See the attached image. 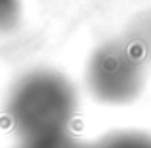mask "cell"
<instances>
[{"label":"cell","instance_id":"5","mask_svg":"<svg viewBox=\"0 0 151 148\" xmlns=\"http://www.w3.org/2000/svg\"><path fill=\"white\" fill-rule=\"evenodd\" d=\"M15 148H84V144H81L73 137V133H65V135H58V137L19 141Z\"/></svg>","mask_w":151,"mask_h":148},{"label":"cell","instance_id":"4","mask_svg":"<svg viewBox=\"0 0 151 148\" xmlns=\"http://www.w3.org/2000/svg\"><path fill=\"white\" fill-rule=\"evenodd\" d=\"M84 148H151V135L142 131H115Z\"/></svg>","mask_w":151,"mask_h":148},{"label":"cell","instance_id":"6","mask_svg":"<svg viewBox=\"0 0 151 148\" xmlns=\"http://www.w3.org/2000/svg\"><path fill=\"white\" fill-rule=\"evenodd\" d=\"M21 0H0V33H10L19 25Z\"/></svg>","mask_w":151,"mask_h":148},{"label":"cell","instance_id":"2","mask_svg":"<svg viewBox=\"0 0 151 148\" xmlns=\"http://www.w3.org/2000/svg\"><path fill=\"white\" fill-rule=\"evenodd\" d=\"M145 62L124 37L105 41L86 63V87L92 96L107 106H124L142 94L145 85Z\"/></svg>","mask_w":151,"mask_h":148},{"label":"cell","instance_id":"3","mask_svg":"<svg viewBox=\"0 0 151 148\" xmlns=\"http://www.w3.org/2000/svg\"><path fill=\"white\" fill-rule=\"evenodd\" d=\"M124 39L145 66H151V12H142L130 21Z\"/></svg>","mask_w":151,"mask_h":148},{"label":"cell","instance_id":"1","mask_svg":"<svg viewBox=\"0 0 151 148\" xmlns=\"http://www.w3.org/2000/svg\"><path fill=\"white\" fill-rule=\"evenodd\" d=\"M78 110L75 85L48 67L27 71L14 83L6 98V121L17 141L71 133Z\"/></svg>","mask_w":151,"mask_h":148}]
</instances>
